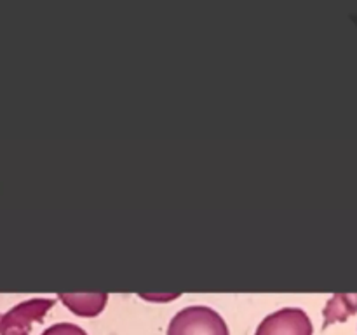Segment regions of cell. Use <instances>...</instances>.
Masks as SVG:
<instances>
[{
	"label": "cell",
	"mask_w": 357,
	"mask_h": 335,
	"mask_svg": "<svg viewBox=\"0 0 357 335\" xmlns=\"http://www.w3.org/2000/svg\"><path fill=\"white\" fill-rule=\"evenodd\" d=\"M167 335H229V327L211 307L190 306L174 314Z\"/></svg>",
	"instance_id": "obj_1"
},
{
	"label": "cell",
	"mask_w": 357,
	"mask_h": 335,
	"mask_svg": "<svg viewBox=\"0 0 357 335\" xmlns=\"http://www.w3.org/2000/svg\"><path fill=\"white\" fill-rule=\"evenodd\" d=\"M309 314L298 307H284L268 314L257 328L255 335H312Z\"/></svg>",
	"instance_id": "obj_2"
},
{
	"label": "cell",
	"mask_w": 357,
	"mask_h": 335,
	"mask_svg": "<svg viewBox=\"0 0 357 335\" xmlns=\"http://www.w3.org/2000/svg\"><path fill=\"white\" fill-rule=\"evenodd\" d=\"M52 306H54V299H30L17 304L0 316V334H6L13 328L30 332L31 323L35 321L40 323Z\"/></svg>",
	"instance_id": "obj_3"
},
{
	"label": "cell",
	"mask_w": 357,
	"mask_h": 335,
	"mask_svg": "<svg viewBox=\"0 0 357 335\" xmlns=\"http://www.w3.org/2000/svg\"><path fill=\"white\" fill-rule=\"evenodd\" d=\"M59 299L66 304L72 313H75L77 316L84 318H93L98 316L101 311L105 309L108 300V293H59Z\"/></svg>",
	"instance_id": "obj_4"
},
{
	"label": "cell",
	"mask_w": 357,
	"mask_h": 335,
	"mask_svg": "<svg viewBox=\"0 0 357 335\" xmlns=\"http://www.w3.org/2000/svg\"><path fill=\"white\" fill-rule=\"evenodd\" d=\"M357 311V295H335L328 302V307L324 309V318L326 325L333 321H344L349 314H354Z\"/></svg>",
	"instance_id": "obj_5"
},
{
	"label": "cell",
	"mask_w": 357,
	"mask_h": 335,
	"mask_svg": "<svg viewBox=\"0 0 357 335\" xmlns=\"http://www.w3.org/2000/svg\"><path fill=\"white\" fill-rule=\"evenodd\" d=\"M40 335H87L84 328L73 323H56L52 327L45 328Z\"/></svg>",
	"instance_id": "obj_6"
},
{
	"label": "cell",
	"mask_w": 357,
	"mask_h": 335,
	"mask_svg": "<svg viewBox=\"0 0 357 335\" xmlns=\"http://www.w3.org/2000/svg\"><path fill=\"white\" fill-rule=\"evenodd\" d=\"M2 316V314H0ZM0 335H30V332L26 330H17V328H13V330L6 332V334H0Z\"/></svg>",
	"instance_id": "obj_7"
}]
</instances>
